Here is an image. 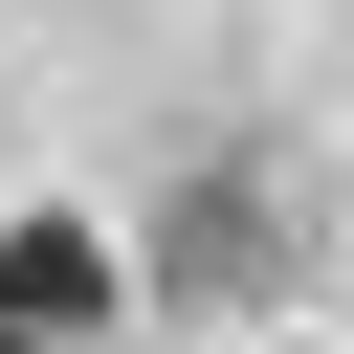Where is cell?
<instances>
[{
  "label": "cell",
  "instance_id": "1",
  "mask_svg": "<svg viewBox=\"0 0 354 354\" xmlns=\"http://www.w3.org/2000/svg\"><path fill=\"white\" fill-rule=\"evenodd\" d=\"M111 332V243L44 199V221H0V354H88Z\"/></svg>",
  "mask_w": 354,
  "mask_h": 354
},
{
  "label": "cell",
  "instance_id": "2",
  "mask_svg": "<svg viewBox=\"0 0 354 354\" xmlns=\"http://www.w3.org/2000/svg\"><path fill=\"white\" fill-rule=\"evenodd\" d=\"M266 243H288V199H266V155H243V177H221V199H199V221L155 243V288H243Z\"/></svg>",
  "mask_w": 354,
  "mask_h": 354
}]
</instances>
